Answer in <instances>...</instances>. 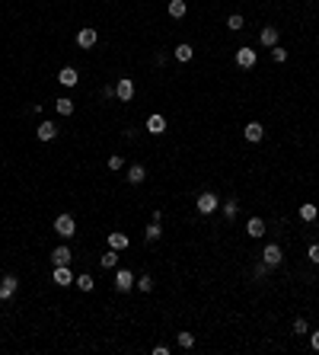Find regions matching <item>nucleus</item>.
<instances>
[{
    "label": "nucleus",
    "instance_id": "obj_1",
    "mask_svg": "<svg viewBox=\"0 0 319 355\" xmlns=\"http://www.w3.org/2000/svg\"><path fill=\"white\" fill-rule=\"evenodd\" d=\"M195 208H198V215H214V211L220 208V198L214 192H201L198 202H195Z\"/></svg>",
    "mask_w": 319,
    "mask_h": 355
},
{
    "label": "nucleus",
    "instance_id": "obj_2",
    "mask_svg": "<svg viewBox=\"0 0 319 355\" xmlns=\"http://www.w3.org/2000/svg\"><path fill=\"white\" fill-rule=\"evenodd\" d=\"M258 61V55L255 48H249V45H243V48H236V67H243V70H252Z\"/></svg>",
    "mask_w": 319,
    "mask_h": 355
},
{
    "label": "nucleus",
    "instance_id": "obj_3",
    "mask_svg": "<svg viewBox=\"0 0 319 355\" xmlns=\"http://www.w3.org/2000/svg\"><path fill=\"white\" fill-rule=\"evenodd\" d=\"M131 288H134V272L131 269H115V291L128 294Z\"/></svg>",
    "mask_w": 319,
    "mask_h": 355
},
{
    "label": "nucleus",
    "instance_id": "obj_4",
    "mask_svg": "<svg viewBox=\"0 0 319 355\" xmlns=\"http://www.w3.org/2000/svg\"><path fill=\"white\" fill-rule=\"evenodd\" d=\"M54 231H57V237H74L77 234V221L70 215H57L54 218Z\"/></svg>",
    "mask_w": 319,
    "mask_h": 355
},
{
    "label": "nucleus",
    "instance_id": "obj_5",
    "mask_svg": "<svg viewBox=\"0 0 319 355\" xmlns=\"http://www.w3.org/2000/svg\"><path fill=\"white\" fill-rule=\"evenodd\" d=\"M115 99H122V103H131L134 99V80L131 77H122L115 84Z\"/></svg>",
    "mask_w": 319,
    "mask_h": 355
},
{
    "label": "nucleus",
    "instance_id": "obj_6",
    "mask_svg": "<svg viewBox=\"0 0 319 355\" xmlns=\"http://www.w3.org/2000/svg\"><path fill=\"white\" fill-rule=\"evenodd\" d=\"M74 272H70V266H54V272H51V282L57 288H67V285H74Z\"/></svg>",
    "mask_w": 319,
    "mask_h": 355
},
{
    "label": "nucleus",
    "instance_id": "obj_7",
    "mask_svg": "<svg viewBox=\"0 0 319 355\" xmlns=\"http://www.w3.org/2000/svg\"><path fill=\"white\" fill-rule=\"evenodd\" d=\"M281 259H284V250H281L278 243H268L265 250H262V263H265V266H271V269L281 266Z\"/></svg>",
    "mask_w": 319,
    "mask_h": 355
},
{
    "label": "nucleus",
    "instance_id": "obj_8",
    "mask_svg": "<svg viewBox=\"0 0 319 355\" xmlns=\"http://www.w3.org/2000/svg\"><path fill=\"white\" fill-rule=\"evenodd\" d=\"M16 288H19V278L16 275H4L0 278V301H10L16 294Z\"/></svg>",
    "mask_w": 319,
    "mask_h": 355
},
{
    "label": "nucleus",
    "instance_id": "obj_9",
    "mask_svg": "<svg viewBox=\"0 0 319 355\" xmlns=\"http://www.w3.org/2000/svg\"><path fill=\"white\" fill-rule=\"evenodd\" d=\"M96 39H99V35H96V29H93V26H83V29L77 32V45H80V48H93Z\"/></svg>",
    "mask_w": 319,
    "mask_h": 355
},
{
    "label": "nucleus",
    "instance_id": "obj_10",
    "mask_svg": "<svg viewBox=\"0 0 319 355\" xmlns=\"http://www.w3.org/2000/svg\"><path fill=\"white\" fill-rule=\"evenodd\" d=\"M278 26H265L262 32H258V45H265V48H275V45H278Z\"/></svg>",
    "mask_w": 319,
    "mask_h": 355
},
{
    "label": "nucleus",
    "instance_id": "obj_11",
    "mask_svg": "<svg viewBox=\"0 0 319 355\" xmlns=\"http://www.w3.org/2000/svg\"><path fill=\"white\" fill-rule=\"evenodd\" d=\"M243 135H246V141H252V144H258V141L265 138V128H262V122H249L243 128Z\"/></svg>",
    "mask_w": 319,
    "mask_h": 355
},
{
    "label": "nucleus",
    "instance_id": "obj_12",
    "mask_svg": "<svg viewBox=\"0 0 319 355\" xmlns=\"http://www.w3.org/2000/svg\"><path fill=\"white\" fill-rule=\"evenodd\" d=\"M70 259H74L70 246H54V253H51V263L54 266H70Z\"/></svg>",
    "mask_w": 319,
    "mask_h": 355
},
{
    "label": "nucleus",
    "instance_id": "obj_13",
    "mask_svg": "<svg viewBox=\"0 0 319 355\" xmlns=\"http://www.w3.org/2000/svg\"><path fill=\"white\" fill-rule=\"evenodd\" d=\"M77 80H80V74L74 67H61L57 70V84H64V87H77Z\"/></svg>",
    "mask_w": 319,
    "mask_h": 355
},
{
    "label": "nucleus",
    "instance_id": "obj_14",
    "mask_svg": "<svg viewBox=\"0 0 319 355\" xmlns=\"http://www.w3.org/2000/svg\"><path fill=\"white\" fill-rule=\"evenodd\" d=\"M144 180H147V170L140 167V163H131V167H128V183H131V186H140Z\"/></svg>",
    "mask_w": 319,
    "mask_h": 355
},
{
    "label": "nucleus",
    "instance_id": "obj_15",
    "mask_svg": "<svg viewBox=\"0 0 319 355\" xmlns=\"http://www.w3.org/2000/svg\"><path fill=\"white\" fill-rule=\"evenodd\" d=\"M147 132H150V135H163V132H166V118H163L160 112L150 115V118H147Z\"/></svg>",
    "mask_w": 319,
    "mask_h": 355
},
{
    "label": "nucleus",
    "instance_id": "obj_16",
    "mask_svg": "<svg viewBox=\"0 0 319 355\" xmlns=\"http://www.w3.org/2000/svg\"><path fill=\"white\" fill-rule=\"evenodd\" d=\"M176 61H182V64H188V61H192V58H195V48H192V45H188V42H182V45H176Z\"/></svg>",
    "mask_w": 319,
    "mask_h": 355
},
{
    "label": "nucleus",
    "instance_id": "obj_17",
    "mask_svg": "<svg viewBox=\"0 0 319 355\" xmlns=\"http://www.w3.org/2000/svg\"><path fill=\"white\" fill-rule=\"evenodd\" d=\"M99 266H102L105 272H109V269H118V250H112V246H109V250L99 256Z\"/></svg>",
    "mask_w": 319,
    "mask_h": 355
},
{
    "label": "nucleus",
    "instance_id": "obj_18",
    "mask_svg": "<svg viewBox=\"0 0 319 355\" xmlns=\"http://www.w3.org/2000/svg\"><path fill=\"white\" fill-rule=\"evenodd\" d=\"M35 135H39V141H54V138H57V125H54V122H42Z\"/></svg>",
    "mask_w": 319,
    "mask_h": 355
},
{
    "label": "nucleus",
    "instance_id": "obj_19",
    "mask_svg": "<svg viewBox=\"0 0 319 355\" xmlns=\"http://www.w3.org/2000/svg\"><path fill=\"white\" fill-rule=\"evenodd\" d=\"M109 246H112V250H118V253H122V250H128V234H122V231H112V234H109Z\"/></svg>",
    "mask_w": 319,
    "mask_h": 355
},
{
    "label": "nucleus",
    "instance_id": "obj_20",
    "mask_svg": "<svg viewBox=\"0 0 319 355\" xmlns=\"http://www.w3.org/2000/svg\"><path fill=\"white\" fill-rule=\"evenodd\" d=\"M268 227H265V221L262 218H249V224H246V234H249V237H255V240H258V237H262Z\"/></svg>",
    "mask_w": 319,
    "mask_h": 355
},
{
    "label": "nucleus",
    "instance_id": "obj_21",
    "mask_svg": "<svg viewBox=\"0 0 319 355\" xmlns=\"http://www.w3.org/2000/svg\"><path fill=\"white\" fill-rule=\"evenodd\" d=\"M74 285H77L80 291H93V288H96V278H93V275H86V272H80V275L74 278Z\"/></svg>",
    "mask_w": 319,
    "mask_h": 355
},
{
    "label": "nucleus",
    "instance_id": "obj_22",
    "mask_svg": "<svg viewBox=\"0 0 319 355\" xmlns=\"http://www.w3.org/2000/svg\"><path fill=\"white\" fill-rule=\"evenodd\" d=\"M188 13V4H185V0H169V16L172 19H182Z\"/></svg>",
    "mask_w": 319,
    "mask_h": 355
},
{
    "label": "nucleus",
    "instance_id": "obj_23",
    "mask_svg": "<svg viewBox=\"0 0 319 355\" xmlns=\"http://www.w3.org/2000/svg\"><path fill=\"white\" fill-rule=\"evenodd\" d=\"M220 208H223V218L233 221V218H236V211H240V202H236V198H227V202H220Z\"/></svg>",
    "mask_w": 319,
    "mask_h": 355
},
{
    "label": "nucleus",
    "instance_id": "obj_24",
    "mask_svg": "<svg viewBox=\"0 0 319 355\" xmlns=\"http://www.w3.org/2000/svg\"><path fill=\"white\" fill-rule=\"evenodd\" d=\"M54 109H57V115H74V99H67V96H61L54 103Z\"/></svg>",
    "mask_w": 319,
    "mask_h": 355
},
{
    "label": "nucleus",
    "instance_id": "obj_25",
    "mask_svg": "<svg viewBox=\"0 0 319 355\" xmlns=\"http://www.w3.org/2000/svg\"><path fill=\"white\" fill-rule=\"evenodd\" d=\"M291 333H294V336H306V333H310V323H306L303 317H297V320L291 323Z\"/></svg>",
    "mask_w": 319,
    "mask_h": 355
},
{
    "label": "nucleus",
    "instance_id": "obj_26",
    "mask_svg": "<svg viewBox=\"0 0 319 355\" xmlns=\"http://www.w3.org/2000/svg\"><path fill=\"white\" fill-rule=\"evenodd\" d=\"M160 221H153V224H147V227H144V237H147V243H153V240H160Z\"/></svg>",
    "mask_w": 319,
    "mask_h": 355
},
{
    "label": "nucleus",
    "instance_id": "obj_27",
    "mask_svg": "<svg viewBox=\"0 0 319 355\" xmlns=\"http://www.w3.org/2000/svg\"><path fill=\"white\" fill-rule=\"evenodd\" d=\"M316 215H319V208H316L313 202H306V205H300V218H303V221H316Z\"/></svg>",
    "mask_w": 319,
    "mask_h": 355
},
{
    "label": "nucleus",
    "instance_id": "obj_28",
    "mask_svg": "<svg viewBox=\"0 0 319 355\" xmlns=\"http://www.w3.org/2000/svg\"><path fill=\"white\" fill-rule=\"evenodd\" d=\"M243 26H246V19H243L240 13H230V16H227V29H233V32H240Z\"/></svg>",
    "mask_w": 319,
    "mask_h": 355
},
{
    "label": "nucleus",
    "instance_id": "obj_29",
    "mask_svg": "<svg viewBox=\"0 0 319 355\" xmlns=\"http://www.w3.org/2000/svg\"><path fill=\"white\" fill-rule=\"evenodd\" d=\"M176 342H179L182 349H195V333H179V336H176Z\"/></svg>",
    "mask_w": 319,
    "mask_h": 355
},
{
    "label": "nucleus",
    "instance_id": "obj_30",
    "mask_svg": "<svg viewBox=\"0 0 319 355\" xmlns=\"http://www.w3.org/2000/svg\"><path fill=\"white\" fill-rule=\"evenodd\" d=\"M137 291H144V294L153 291V278H150V275H140V278H137Z\"/></svg>",
    "mask_w": 319,
    "mask_h": 355
},
{
    "label": "nucleus",
    "instance_id": "obj_31",
    "mask_svg": "<svg viewBox=\"0 0 319 355\" xmlns=\"http://www.w3.org/2000/svg\"><path fill=\"white\" fill-rule=\"evenodd\" d=\"M271 58H275L278 64H284V61H287V48H281V45H275V48H271Z\"/></svg>",
    "mask_w": 319,
    "mask_h": 355
},
{
    "label": "nucleus",
    "instance_id": "obj_32",
    "mask_svg": "<svg viewBox=\"0 0 319 355\" xmlns=\"http://www.w3.org/2000/svg\"><path fill=\"white\" fill-rule=\"evenodd\" d=\"M122 167H125L122 154H112V157H109V170H122Z\"/></svg>",
    "mask_w": 319,
    "mask_h": 355
},
{
    "label": "nucleus",
    "instance_id": "obj_33",
    "mask_svg": "<svg viewBox=\"0 0 319 355\" xmlns=\"http://www.w3.org/2000/svg\"><path fill=\"white\" fill-rule=\"evenodd\" d=\"M306 256H310V263H316V266H319V243H313L310 250H306Z\"/></svg>",
    "mask_w": 319,
    "mask_h": 355
},
{
    "label": "nucleus",
    "instance_id": "obj_34",
    "mask_svg": "<svg viewBox=\"0 0 319 355\" xmlns=\"http://www.w3.org/2000/svg\"><path fill=\"white\" fill-rule=\"evenodd\" d=\"M268 269H271V266H265V263H258V266H255V278H265V275H268Z\"/></svg>",
    "mask_w": 319,
    "mask_h": 355
},
{
    "label": "nucleus",
    "instance_id": "obj_35",
    "mask_svg": "<svg viewBox=\"0 0 319 355\" xmlns=\"http://www.w3.org/2000/svg\"><path fill=\"white\" fill-rule=\"evenodd\" d=\"M310 346H313V352H319V329H313V336H310Z\"/></svg>",
    "mask_w": 319,
    "mask_h": 355
},
{
    "label": "nucleus",
    "instance_id": "obj_36",
    "mask_svg": "<svg viewBox=\"0 0 319 355\" xmlns=\"http://www.w3.org/2000/svg\"><path fill=\"white\" fill-rule=\"evenodd\" d=\"M153 64H160V67H163V64H166V55L157 52V55H153Z\"/></svg>",
    "mask_w": 319,
    "mask_h": 355
},
{
    "label": "nucleus",
    "instance_id": "obj_37",
    "mask_svg": "<svg viewBox=\"0 0 319 355\" xmlns=\"http://www.w3.org/2000/svg\"><path fill=\"white\" fill-rule=\"evenodd\" d=\"M153 355H169V346H153Z\"/></svg>",
    "mask_w": 319,
    "mask_h": 355
},
{
    "label": "nucleus",
    "instance_id": "obj_38",
    "mask_svg": "<svg viewBox=\"0 0 319 355\" xmlns=\"http://www.w3.org/2000/svg\"><path fill=\"white\" fill-rule=\"evenodd\" d=\"M0 342H4V339H0Z\"/></svg>",
    "mask_w": 319,
    "mask_h": 355
}]
</instances>
